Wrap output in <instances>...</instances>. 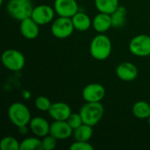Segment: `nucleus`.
<instances>
[{"label": "nucleus", "instance_id": "23", "mask_svg": "<svg viewBox=\"0 0 150 150\" xmlns=\"http://www.w3.org/2000/svg\"><path fill=\"white\" fill-rule=\"evenodd\" d=\"M0 149L2 150H20V142L12 136H5L0 141Z\"/></svg>", "mask_w": 150, "mask_h": 150}, {"label": "nucleus", "instance_id": "27", "mask_svg": "<svg viewBox=\"0 0 150 150\" xmlns=\"http://www.w3.org/2000/svg\"><path fill=\"white\" fill-rule=\"evenodd\" d=\"M69 149L71 150H93V146L89 143V142H80V141H75L70 147Z\"/></svg>", "mask_w": 150, "mask_h": 150}, {"label": "nucleus", "instance_id": "15", "mask_svg": "<svg viewBox=\"0 0 150 150\" xmlns=\"http://www.w3.org/2000/svg\"><path fill=\"white\" fill-rule=\"evenodd\" d=\"M40 25H38L31 17L20 21V33L27 40H34L40 33Z\"/></svg>", "mask_w": 150, "mask_h": 150}, {"label": "nucleus", "instance_id": "21", "mask_svg": "<svg viewBox=\"0 0 150 150\" xmlns=\"http://www.w3.org/2000/svg\"><path fill=\"white\" fill-rule=\"evenodd\" d=\"M127 8L120 5L112 14H111V18H112V27L118 28V27H121L124 25L125 22H126V18H127Z\"/></svg>", "mask_w": 150, "mask_h": 150}, {"label": "nucleus", "instance_id": "6", "mask_svg": "<svg viewBox=\"0 0 150 150\" xmlns=\"http://www.w3.org/2000/svg\"><path fill=\"white\" fill-rule=\"evenodd\" d=\"M75 27L71 18L58 17L55 18L51 25L52 34L60 40L69 38L74 32Z\"/></svg>", "mask_w": 150, "mask_h": 150}, {"label": "nucleus", "instance_id": "11", "mask_svg": "<svg viewBox=\"0 0 150 150\" xmlns=\"http://www.w3.org/2000/svg\"><path fill=\"white\" fill-rule=\"evenodd\" d=\"M73 131L67 120H54L50 124L49 134L57 140H67L73 134Z\"/></svg>", "mask_w": 150, "mask_h": 150}, {"label": "nucleus", "instance_id": "14", "mask_svg": "<svg viewBox=\"0 0 150 150\" xmlns=\"http://www.w3.org/2000/svg\"><path fill=\"white\" fill-rule=\"evenodd\" d=\"M29 128L35 136L43 138L49 134L50 124L45 118L35 117L32 118L29 123Z\"/></svg>", "mask_w": 150, "mask_h": 150}, {"label": "nucleus", "instance_id": "16", "mask_svg": "<svg viewBox=\"0 0 150 150\" xmlns=\"http://www.w3.org/2000/svg\"><path fill=\"white\" fill-rule=\"evenodd\" d=\"M92 27L98 33H105L112 27L111 14L98 12L92 19Z\"/></svg>", "mask_w": 150, "mask_h": 150}, {"label": "nucleus", "instance_id": "26", "mask_svg": "<svg viewBox=\"0 0 150 150\" xmlns=\"http://www.w3.org/2000/svg\"><path fill=\"white\" fill-rule=\"evenodd\" d=\"M57 146V139L51 134H47L42 139L43 150H53Z\"/></svg>", "mask_w": 150, "mask_h": 150}, {"label": "nucleus", "instance_id": "4", "mask_svg": "<svg viewBox=\"0 0 150 150\" xmlns=\"http://www.w3.org/2000/svg\"><path fill=\"white\" fill-rule=\"evenodd\" d=\"M33 8L31 0H9L6 5L10 16L19 21L30 18Z\"/></svg>", "mask_w": 150, "mask_h": 150}, {"label": "nucleus", "instance_id": "10", "mask_svg": "<svg viewBox=\"0 0 150 150\" xmlns=\"http://www.w3.org/2000/svg\"><path fill=\"white\" fill-rule=\"evenodd\" d=\"M76 0H54V9L60 17L72 18L78 11Z\"/></svg>", "mask_w": 150, "mask_h": 150}, {"label": "nucleus", "instance_id": "24", "mask_svg": "<svg viewBox=\"0 0 150 150\" xmlns=\"http://www.w3.org/2000/svg\"><path fill=\"white\" fill-rule=\"evenodd\" d=\"M34 105L35 107L40 111V112H48V110L50 109L52 103L50 101V99L45 96H40L38 97L35 101H34Z\"/></svg>", "mask_w": 150, "mask_h": 150}, {"label": "nucleus", "instance_id": "8", "mask_svg": "<svg viewBox=\"0 0 150 150\" xmlns=\"http://www.w3.org/2000/svg\"><path fill=\"white\" fill-rule=\"evenodd\" d=\"M55 11L54 7L47 4H40L33 8L31 18L40 25L49 24L54 18Z\"/></svg>", "mask_w": 150, "mask_h": 150}, {"label": "nucleus", "instance_id": "7", "mask_svg": "<svg viewBox=\"0 0 150 150\" xmlns=\"http://www.w3.org/2000/svg\"><path fill=\"white\" fill-rule=\"evenodd\" d=\"M129 51L132 54L138 57L150 55V36L139 34L134 36L129 42Z\"/></svg>", "mask_w": 150, "mask_h": 150}, {"label": "nucleus", "instance_id": "19", "mask_svg": "<svg viewBox=\"0 0 150 150\" xmlns=\"http://www.w3.org/2000/svg\"><path fill=\"white\" fill-rule=\"evenodd\" d=\"M93 127L83 124L76 129L73 131V137L75 141H80V142H89L92 135H93Z\"/></svg>", "mask_w": 150, "mask_h": 150}, {"label": "nucleus", "instance_id": "22", "mask_svg": "<svg viewBox=\"0 0 150 150\" xmlns=\"http://www.w3.org/2000/svg\"><path fill=\"white\" fill-rule=\"evenodd\" d=\"M20 150H43L40 137H27L20 142Z\"/></svg>", "mask_w": 150, "mask_h": 150}, {"label": "nucleus", "instance_id": "29", "mask_svg": "<svg viewBox=\"0 0 150 150\" xmlns=\"http://www.w3.org/2000/svg\"><path fill=\"white\" fill-rule=\"evenodd\" d=\"M149 127H150V118L149 119Z\"/></svg>", "mask_w": 150, "mask_h": 150}, {"label": "nucleus", "instance_id": "1", "mask_svg": "<svg viewBox=\"0 0 150 150\" xmlns=\"http://www.w3.org/2000/svg\"><path fill=\"white\" fill-rule=\"evenodd\" d=\"M112 45L110 38L105 33H98L91 41V55L98 61L106 60L112 53Z\"/></svg>", "mask_w": 150, "mask_h": 150}, {"label": "nucleus", "instance_id": "3", "mask_svg": "<svg viewBox=\"0 0 150 150\" xmlns=\"http://www.w3.org/2000/svg\"><path fill=\"white\" fill-rule=\"evenodd\" d=\"M79 113L84 124L94 127L103 118L105 108L100 102H86L81 107Z\"/></svg>", "mask_w": 150, "mask_h": 150}, {"label": "nucleus", "instance_id": "20", "mask_svg": "<svg viewBox=\"0 0 150 150\" xmlns=\"http://www.w3.org/2000/svg\"><path fill=\"white\" fill-rule=\"evenodd\" d=\"M96 9L98 12L112 14L119 6V0H94Z\"/></svg>", "mask_w": 150, "mask_h": 150}, {"label": "nucleus", "instance_id": "5", "mask_svg": "<svg viewBox=\"0 0 150 150\" xmlns=\"http://www.w3.org/2000/svg\"><path fill=\"white\" fill-rule=\"evenodd\" d=\"M1 61L5 69L11 71H20L25 64L24 54L17 49H7L3 52Z\"/></svg>", "mask_w": 150, "mask_h": 150}, {"label": "nucleus", "instance_id": "9", "mask_svg": "<svg viewBox=\"0 0 150 150\" xmlns=\"http://www.w3.org/2000/svg\"><path fill=\"white\" fill-rule=\"evenodd\" d=\"M82 96L85 102H101L105 97V89L98 83H89L83 88Z\"/></svg>", "mask_w": 150, "mask_h": 150}, {"label": "nucleus", "instance_id": "2", "mask_svg": "<svg viewBox=\"0 0 150 150\" xmlns=\"http://www.w3.org/2000/svg\"><path fill=\"white\" fill-rule=\"evenodd\" d=\"M8 117L11 124L18 128L28 126L32 120L30 110L25 104L20 102L12 103L9 106Z\"/></svg>", "mask_w": 150, "mask_h": 150}, {"label": "nucleus", "instance_id": "17", "mask_svg": "<svg viewBox=\"0 0 150 150\" xmlns=\"http://www.w3.org/2000/svg\"><path fill=\"white\" fill-rule=\"evenodd\" d=\"M72 22L75 27V30L79 32H86L92 25V21L89 15L84 12L77 11L72 18Z\"/></svg>", "mask_w": 150, "mask_h": 150}, {"label": "nucleus", "instance_id": "28", "mask_svg": "<svg viewBox=\"0 0 150 150\" xmlns=\"http://www.w3.org/2000/svg\"><path fill=\"white\" fill-rule=\"evenodd\" d=\"M26 127H27V126H25V127H18V131H19V133H21V134H25V133L27 132Z\"/></svg>", "mask_w": 150, "mask_h": 150}, {"label": "nucleus", "instance_id": "12", "mask_svg": "<svg viewBox=\"0 0 150 150\" xmlns=\"http://www.w3.org/2000/svg\"><path fill=\"white\" fill-rule=\"evenodd\" d=\"M116 76L124 82H133L138 76L137 67L129 62H122L116 68Z\"/></svg>", "mask_w": 150, "mask_h": 150}, {"label": "nucleus", "instance_id": "18", "mask_svg": "<svg viewBox=\"0 0 150 150\" xmlns=\"http://www.w3.org/2000/svg\"><path fill=\"white\" fill-rule=\"evenodd\" d=\"M134 116L140 120H149L150 118V105L143 100L137 101L132 107Z\"/></svg>", "mask_w": 150, "mask_h": 150}, {"label": "nucleus", "instance_id": "13", "mask_svg": "<svg viewBox=\"0 0 150 150\" xmlns=\"http://www.w3.org/2000/svg\"><path fill=\"white\" fill-rule=\"evenodd\" d=\"M47 112L54 120H67L72 112L68 104L64 102H55L52 103Z\"/></svg>", "mask_w": 150, "mask_h": 150}, {"label": "nucleus", "instance_id": "25", "mask_svg": "<svg viewBox=\"0 0 150 150\" xmlns=\"http://www.w3.org/2000/svg\"><path fill=\"white\" fill-rule=\"evenodd\" d=\"M67 122L69 123V125L72 127L73 130L76 129L77 127H79L81 125L83 124V119L80 115V113H76V112H71V114L69 115V117L67 120Z\"/></svg>", "mask_w": 150, "mask_h": 150}]
</instances>
